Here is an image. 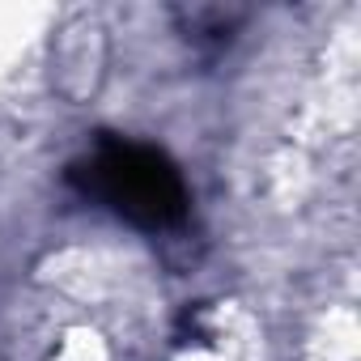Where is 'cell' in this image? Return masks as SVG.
<instances>
[{"label": "cell", "mask_w": 361, "mask_h": 361, "mask_svg": "<svg viewBox=\"0 0 361 361\" xmlns=\"http://www.w3.org/2000/svg\"><path fill=\"white\" fill-rule=\"evenodd\" d=\"M68 178L85 196H94L140 230H166L188 217L183 174L153 145L102 136L85 157L73 161Z\"/></svg>", "instance_id": "obj_1"}]
</instances>
